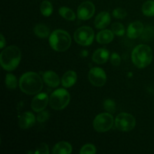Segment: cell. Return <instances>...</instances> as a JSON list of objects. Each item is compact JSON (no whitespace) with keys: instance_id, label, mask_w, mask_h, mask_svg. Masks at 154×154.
I'll return each mask as SVG.
<instances>
[{"instance_id":"6da1fadb","label":"cell","mask_w":154,"mask_h":154,"mask_svg":"<svg viewBox=\"0 0 154 154\" xmlns=\"http://www.w3.org/2000/svg\"><path fill=\"white\" fill-rule=\"evenodd\" d=\"M19 86L22 92L27 95H36L42 91L43 81L38 74L29 72L20 78Z\"/></svg>"},{"instance_id":"7a4b0ae2","label":"cell","mask_w":154,"mask_h":154,"mask_svg":"<svg viewBox=\"0 0 154 154\" xmlns=\"http://www.w3.org/2000/svg\"><path fill=\"white\" fill-rule=\"evenodd\" d=\"M21 60V51L16 45L7 47L0 54V63L5 70L11 72L17 69Z\"/></svg>"},{"instance_id":"3957f363","label":"cell","mask_w":154,"mask_h":154,"mask_svg":"<svg viewBox=\"0 0 154 154\" xmlns=\"http://www.w3.org/2000/svg\"><path fill=\"white\" fill-rule=\"evenodd\" d=\"M153 51L150 47L146 45H139L132 52V61L138 69H144L151 63Z\"/></svg>"},{"instance_id":"277c9868","label":"cell","mask_w":154,"mask_h":154,"mask_svg":"<svg viewBox=\"0 0 154 154\" xmlns=\"http://www.w3.org/2000/svg\"><path fill=\"white\" fill-rule=\"evenodd\" d=\"M49 43L54 51L57 52H63L70 48L72 38L69 32L66 31L57 29L50 35Z\"/></svg>"},{"instance_id":"5b68a950","label":"cell","mask_w":154,"mask_h":154,"mask_svg":"<svg viewBox=\"0 0 154 154\" xmlns=\"http://www.w3.org/2000/svg\"><path fill=\"white\" fill-rule=\"evenodd\" d=\"M70 102V94L66 89H57L50 96L49 104L54 110H63L68 106Z\"/></svg>"},{"instance_id":"8992f818","label":"cell","mask_w":154,"mask_h":154,"mask_svg":"<svg viewBox=\"0 0 154 154\" xmlns=\"http://www.w3.org/2000/svg\"><path fill=\"white\" fill-rule=\"evenodd\" d=\"M114 125V117L110 113H102L95 117L93 127L98 132H105L109 131Z\"/></svg>"},{"instance_id":"52a82bcc","label":"cell","mask_w":154,"mask_h":154,"mask_svg":"<svg viewBox=\"0 0 154 154\" xmlns=\"http://www.w3.org/2000/svg\"><path fill=\"white\" fill-rule=\"evenodd\" d=\"M94 32L90 26H82L78 28L74 34L75 41L80 45L89 46L94 40Z\"/></svg>"},{"instance_id":"ba28073f","label":"cell","mask_w":154,"mask_h":154,"mask_svg":"<svg viewBox=\"0 0 154 154\" xmlns=\"http://www.w3.org/2000/svg\"><path fill=\"white\" fill-rule=\"evenodd\" d=\"M136 121L132 114L128 113H120L115 119V126L118 130L122 132H129L135 128Z\"/></svg>"},{"instance_id":"9c48e42d","label":"cell","mask_w":154,"mask_h":154,"mask_svg":"<svg viewBox=\"0 0 154 154\" xmlns=\"http://www.w3.org/2000/svg\"><path fill=\"white\" fill-rule=\"evenodd\" d=\"M88 78L90 84L98 87L105 85L107 81L105 71L99 67H94L90 69L88 73Z\"/></svg>"},{"instance_id":"30bf717a","label":"cell","mask_w":154,"mask_h":154,"mask_svg":"<svg viewBox=\"0 0 154 154\" xmlns=\"http://www.w3.org/2000/svg\"><path fill=\"white\" fill-rule=\"evenodd\" d=\"M95 13V5L92 2L86 1L78 6V17L81 20H87L90 19Z\"/></svg>"},{"instance_id":"8fae6325","label":"cell","mask_w":154,"mask_h":154,"mask_svg":"<svg viewBox=\"0 0 154 154\" xmlns=\"http://www.w3.org/2000/svg\"><path fill=\"white\" fill-rule=\"evenodd\" d=\"M50 98L45 93H39L33 98L31 102V107L32 110L35 112H40L46 108Z\"/></svg>"},{"instance_id":"7c38bea8","label":"cell","mask_w":154,"mask_h":154,"mask_svg":"<svg viewBox=\"0 0 154 154\" xmlns=\"http://www.w3.org/2000/svg\"><path fill=\"white\" fill-rule=\"evenodd\" d=\"M144 32V25L140 21H135L129 24L127 29V36L131 39H135L141 35Z\"/></svg>"},{"instance_id":"4fadbf2b","label":"cell","mask_w":154,"mask_h":154,"mask_svg":"<svg viewBox=\"0 0 154 154\" xmlns=\"http://www.w3.org/2000/svg\"><path fill=\"white\" fill-rule=\"evenodd\" d=\"M35 122V117L29 111H26L19 117V126L21 129H26L32 127Z\"/></svg>"},{"instance_id":"5bb4252c","label":"cell","mask_w":154,"mask_h":154,"mask_svg":"<svg viewBox=\"0 0 154 154\" xmlns=\"http://www.w3.org/2000/svg\"><path fill=\"white\" fill-rule=\"evenodd\" d=\"M111 22V16L107 11H102L96 16L95 19V26L99 29L106 28Z\"/></svg>"},{"instance_id":"9a60e30c","label":"cell","mask_w":154,"mask_h":154,"mask_svg":"<svg viewBox=\"0 0 154 154\" xmlns=\"http://www.w3.org/2000/svg\"><path fill=\"white\" fill-rule=\"evenodd\" d=\"M43 81L45 84L51 87H57L60 84L58 75L53 71H47L43 75Z\"/></svg>"},{"instance_id":"2e32d148","label":"cell","mask_w":154,"mask_h":154,"mask_svg":"<svg viewBox=\"0 0 154 154\" xmlns=\"http://www.w3.org/2000/svg\"><path fill=\"white\" fill-rule=\"evenodd\" d=\"M78 79V75L75 71H68L63 75L62 78V85L66 88H69L75 85Z\"/></svg>"},{"instance_id":"e0dca14e","label":"cell","mask_w":154,"mask_h":154,"mask_svg":"<svg viewBox=\"0 0 154 154\" xmlns=\"http://www.w3.org/2000/svg\"><path fill=\"white\" fill-rule=\"evenodd\" d=\"M109 58V51L105 48H99L93 54V60L97 64H104Z\"/></svg>"},{"instance_id":"ac0fdd59","label":"cell","mask_w":154,"mask_h":154,"mask_svg":"<svg viewBox=\"0 0 154 154\" xmlns=\"http://www.w3.org/2000/svg\"><path fill=\"white\" fill-rule=\"evenodd\" d=\"M114 37V33L112 30L103 29L99 32L96 35V41L99 44L102 45H106V44L111 43L113 41Z\"/></svg>"},{"instance_id":"d6986e66","label":"cell","mask_w":154,"mask_h":154,"mask_svg":"<svg viewBox=\"0 0 154 154\" xmlns=\"http://www.w3.org/2000/svg\"><path fill=\"white\" fill-rule=\"evenodd\" d=\"M72 152V147L67 141H60L54 147L52 153L54 154H70Z\"/></svg>"},{"instance_id":"ffe728a7","label":"cell","mask_w":154,"mask_h":154,"mask_svg":"<svg viewBox=\"0 0 154 154\" xmlns=\"http://www.w3.org/2000/svg\"><path fill=\"white\" fill-rule=\"evenodd\" d=\"M33 30H34V33L38 37L42 38L48 37L51 35L50 34L49 28L45 24H37L36 26H35Z\"/></svg>"},{"instance_id":"44dd1931","label":"cell","mask_w":154,"mask_h":154,"mask_svg":"<svg viewBox=\"0 0 154 154\" xmlns=\"http://www.w3.org/2000/svg\"><path fill=\"white\" fill-rule=\"evenodd\" d=\"M59 14H60V16H62V17L69 21H74L76 18V15H75V12L72 9L67 7L60 8L59 9Z\"/></svg>"},{"instance_id":"7402d4cb","label":"cell","mask_w":154,"mask_h":154,"mask_svg":"<svg viewBox=\"0 0 154 154\" xmlns=\"http://www.w3.org/2000/svg\"><path fill=\"white\" fill-rule=\"evenodd\" d=\"M40 11L42 15L45 17H50L53 13V5L51 2L45 0L41 3Z\"/></svg>"},{"instance_id":"603a6c76","label":"cell","mask_w":154,"mask_h":154,"mask_svg":"<svg viewBox=\"0 0 154 154\" xmlns=\"http://www.w3.org/2000/svg\"><path fill=\"white\" fill-rule=\"evenodd\" d=\"M142 13L147 17L154 16V1L148 0L145 2L142 5Z\"/></svg>"},{"instance_id":"cb8c5ba5","label":"cell","mask_w":154,"mask_h":154,"mask_svg":"<svg viewBox=\"0 0 154 154\" xmlns=\"http://www.w3.org/2000/svg\"><path fill=\"white\" fill-rule=\"evenodd\" d=\"M5 85L9 90H15L17 86V79L15 75L12 74H7L5 77Z\"/></svg>"},{"instance_id":"d4e9b609","label":"cell","mask_w":154,"mask_h":154,"mask_svg":"<svg viewBox=\"0 0 154 154\" xmlns=\"http://www.w3.org/2000/svg\"><path fill=\"white\" fill-rule=\"evenodd\" d=\"M111 30L114 35L117 36H123L124 35L125 32H126V29H125L124 26L120 23H114L111 25Z\"/></svg>"},{"instance_id":"484cf974","label":"cell","mask_w":154,"mask_h":154,"mask_svg":"<svg viewBox=\"0 0 154 154\" xmlns=\"http://www.w3.org/2000/svg\"><path fill=\"white\" fill-rule=\"evenodd\" d=\"M96 153V148L93 144H87L81 147L80 150L81 154H94Z\"/></svg>"},{"instance_id":"4316f807","label":"cell","mask_w":154,"mask_h":154,"mask_svg":"<svg viewBox=\"0 0 154 154\" xmlns=\"http://www.w3.org/2000/svg\"><path fill=\"white\" fill-rule=\"evenodd\" d=\"M112 14L114 17L117 18V19H123L127 16V12L125 9L121 8H117L113 11Z\"/></svg>"},{"instance_id":"83f0119b","label":"cell","mask_w":154,"mask_h":154,"mask_svg":"<svg viewBox=\"0 0 154 154\" xmlns=\"http://www.w3.org/2000/svg\"><path fill=\"white\" fill-rule=\"evenodd\" d=\"M103 105L104 108H105L108 112H114V111H115L116 104L115 102H114V101L112 100V99H106V100L104 102Z\"/></svg>"},{"instance_id":"f1b7e54d","label":"cell","mask_w":154,"mask_h":154,"mask_svg":"<svg viewBox=\"0 0 154 154\" xmlns=\"http://www.w3.org/2000/svg\"><path fill=\"white\" fill-rule=\"evenodd\" d=\"M50 118V114L48 113V111H42L40 112H38V114L37 117H36V120L39 122V123H44V122L47 121L48 119Z\"/></svg>"},{"instance_id":"f546056e","label":"cell","mask_w":154,"mask_h":154,"mask_svg":"<svg viewBox=\"0 0 154 154\" xmlns=\"http://www.w3.org/2000/svg\"><path fill=\"white\" fill-rule=\"evenodd\" d=\"M35 154H48L49 153V147L45 143H42L37 147V150L34 152Z\"/></svg>"},{"instance_id":"4dcf8cb0","label":"cell","mask_w":154,"mask_h":154,"mask_svg":"<svg viewBox=\"0 0 154 154\" xmlns=\"http://www.w3.org/2000/svg\"><path fill=\"white\" fill-rule=\"evenodd\" d=\"M111 63L115 66H119L121 63V58H120V55L117 53H113L111 56Z\"/></svg>"},{"instance_id":"1f68e13d","label":"cell","mask_w":154,"mask_h":154,"mask_svg":"<svg viewBox=\"0 0 154 154\" xmlns=\"http://www.w3.org/2000/svg\"><path fill=\"white\" fill-rule=\"evenodd\" d=\"M0 36H1V45H0V48L1 49H2V48H5V44H6V41H5V37L3 36L2 34L0 35Z\"/></svg>"},{"instance_id":"d6a6232c","label":"cell","mask_w":154,"mask_h":154,"mask_svg":"<svg viewBox=\"0 0 154 154\" xmlns=\"http://www.w3.org/2000/svg\"><path fill=\"white\" fill-rule=\"evenodd\" d=\"M81 55L84 57H87V56H88V52H87V51H82V52H81Z\"/></svg>"},{"instance_id":"836d02e7","label":"cell","mask_w":154,"mask_h":154,"mask_svg":"<svg viewBox=\"0 0 154 154\" xmlns=\"http://www.w3.org/2000/svg\"><path fill=\"white\" fill-rule=\"evenodd\" d=\"M132 73H131V72H130V73H129V78H131V77H132Z\"/></svg>"}]
</instances>
